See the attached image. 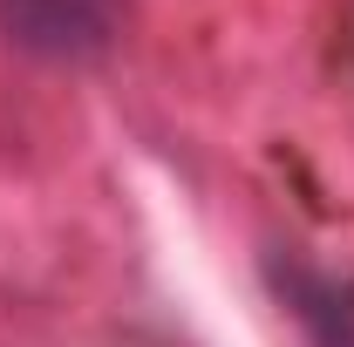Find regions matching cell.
Wrapping results in <instances>:
<instances>
[{"instance_id": "6da1fadb", "label": "cell", "mask_w": 354, "mask_h": 347, "mask_svg": "<svg viewBox=\"0 0 354 347\" xmlns=\"http://www.w3.org/2000/svg\"><path fill=\"white\" fill-rule=\"evenodd\" d=\"M0 35L48 62H95L109 48V21L95 0H0Z\"/></svg>"}, {"instance_id": "7a4b0ae2", "label": "cell", "mask_w": 354, "mask_h": 347, "mask_svg": "<svg viewBox=\"0 0 354 347\" xmlns=\"http://www.w3.org/2000/svg\"><path fill=\"white\" fill-rule=\"evenodd\" d=\"M272 286H279V300L300 313V327L313 334V347H354V300H348V286L320 279V272H307V265H272Z\"/></svg>"}]
</instances>
